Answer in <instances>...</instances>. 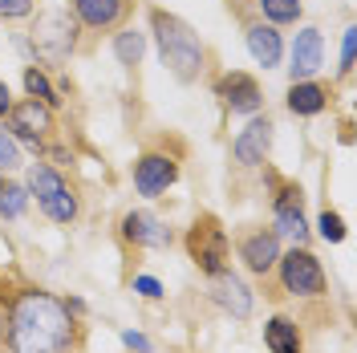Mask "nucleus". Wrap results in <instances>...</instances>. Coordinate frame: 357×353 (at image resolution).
I'll list each match as a JSON object with an SVG mask.
<instances>
[{
    "label": "nucleus",
    "mask_w": 357,
    "mask_h": 353,
    "mask_svg": "<svg viewBox=\"0 0 357 353\" xmlns=\"http://www.w3.org/2000/svg\"><path fill=\"white\" fill-rule=\"evenodd\" d=\"M77 341V321L66 301L41 288H24L8 309V350L13 353H69Z\"/></svg>",
    "instance_id": "1"
},
{
    "label": "nucleus",
    "mask_w": 357,
    "mask_h": 353,
    "mask_svg": "<svg viewBox=\"0 0 357 353\" xmlns=\"http://www.w3.org/2000/svg\"><path fill=\"white\" fill-rule=\"evenodd\" d=\"M151 33H155V45H158L162 66L171 69L183 86L199 82L203 69H207V49H203L199 33L183 21V17H175V13H162V8H155V13H151Z\"/></svg>",
    "instance_id": "2"
},
{
    "label": "nucleus",
    "mask_w": 357,
    "mask_h": 353,
    "mask_svg": "<svg viewBox=\"0 0 357 353\" xmlns=\"http://www.w3.org/2000/svg\"><path fill=\"white\" fill-rule=\"evenodd\" d=\"M24 187H29V199H37V207H41L53 223H73L77 220V195H73V187H69L49 163H33Z\"/></svg>",
    "instance_id": "3"
},
{
    "label": "nucleus",
    "mask_w": 357,
    "mask_h": 353,
    "mask_svg": "<svg viewBox=\"0 0 357 353\" xmlns=\"http://www.w3.org/2000/svg\"><path fill=\"white\" fill-rule=\"evenodd\" d=\"M29 45L45 61H66L77 49V21L66 8H45V13H37V21L29 29Z\"/></svg>",
    "instance_id": "4"
},
{
    "label": "nucleus",
    "mask_w": 357,
    "mask_h": 353,
    "mask_svg": "<svg viewBox=\"0 0 357 353\" xmlns=\"http://www.w3.org/2000/svg\"><path fill=\"white\" fill-rule=\"evenodd\" d=\"M272 272L280 276V288H284L289 296H305V301H312V296H325V288H329L321 260L312 256L309 248H301V243H296L292 252H280V260H276Z\"/></svg>",
    "instance_id": "5"
},
{
    "label": "nucleus",
    "mask_w": 357,
    "mask_h": 353,
    "mask_svg": "<svg viewBox=\"0 0 357 353\" xmlns=\"http://www.w3.org/2000/svg\"><path fill=\"white\" fill-rule=\"evenodd\" d=\"M187 252L199 264V272L215 276L220 268H227V232L215 216H199L187 232Z\"/></svg>",
    "instance_id": "6"
},
{
    "label": "nucleus",
    "mask_w": 357,
    "mask_h": 353,
    "mask_svg": "<svg viewBox=\"0 0 357 353\" xmlns=\"http://www.w3.org/2000/svg\"><path fill=\"white\" fill-rule=\"evenodd\" d=\"M178 183V163L167 151H146L134 163V191L142 199H158L167 187Z\"/></svg>",
    "instance_id": "7"
},
{
    "label": "nucleus",
    "mask_w": 357,
    "mask_h": 353,
    "mask_svg": "<svg viewBox=\"0 0 357 353\" xmlns=\"http://www.w3.org/2000/svg\"><path fill=\"white\" fill-rule=\"evenodd\" d=\"M8 130H13L17 142H29V147L41 151L45 138L53 134V106H45V102H37V98L17 102V106L8 110Z\"/></svg>",
    "instance_id": "8"
},
{
    "label": "nucleus",
    "mask_w": 357,
    "mask_h": 353,
    "mask_svg": "<svg viewBox=\"0 0 357 353\" xmlns=\"http://www.w3.org/2000/svg\"><path fill=\"white\" fill-rule=\"evenodd\" d=\"M272 138H276L272 118H268V114H252V122H248L244 130L236 134V142H231V155H236L240 167H264L268 155H272Z\"/></svg>",
    "instance_id": "9"
},
{
    "label": "nucleus",
    "mask_w": 357,
    "mask_h": 353,
    "mask_svg": "<svg viewBox=\"0 0 357 353\" xmlns=\"http://www.w3.org/2000/svg\"><path fill=\"white\" fill-rule=\"evenodd\" d=\"M215 98L223 102V110H231V114H260V106H264L260 82L252 73H244V69L223 73L220 82H215Z\"/></svg>",
    "instance_id": "10"
},
{
    "label": "nucleus",
    "mask_w": 357,
    "mask_h": 353,
    "mask_svg": "<svg viewBox=\"0 0 357 353\" xmlns=\"http://www.w3.org/2000/svg\"><path fill=\"white\" fill-rule=\"evenodd\" d=\"M289 82H312L321 66H325V37H321V29H312L305 24L301 33H296V41L289 49Z\"/></svg>",
    "instance_id": "11"
},
{
    "label": "nucleus",
    "mask_w": 357,
    "mask_h": 353,
    "mask_svg": "<svg viewBox=\"0 0 357 353\" xmlns=\"http://www.w3.org/2000/svg\"><path fill=\"white\" fill-rule=\"evenodd\" d=\"M272 220H276V236H289L296 243L309 240V220H305V195H301V187L284 183L276 191V199H272Z\"/></svg>",
    "instance_id": "12"
},
{
    "label": "nucleus",
    "mask_w": 357,
    "mask_h": 353,
    "mask_svg": "<svg viewBox=\"0 0 357 353\" xmlns=\"http://www.w3.org/2000/svg\"><path fill=\"white\" fill-rule=\"evenodd\" d=\"M73 21L89 33H114L130 17V0H69Z\"/></svg>",
    "instance_id": "13"
},
{
    "label": "nucleus",
    "mask_w": 357,
    "mask_h": 353,
    "mask_svg": "<svg viewBox=\"0 0 357 353\" xmlns=\"http://www.w3.org/2000/svg\"><path fill=\"white\" fill-rule=\"evenodd\" d=\"M236 252H240V260H244L248 272H256V276H268L276 260H280V236L272 232V227H256V232H244L240 243H236Z\"/></svg>",
    "instance_id": "14"
},
{
    "label": "nucleus",
    "mask_w": 357,
    "mask_h": 353,
    "mask_svg": "<svg viewBox=\"0 0 357 353\" xmlns=\"http://www.w3.org/2000/svg\"><path fill=\"white\" fill-rule=\"evenodd\" d=\"M207 280H211V285H207L211 301H215L227 317H236V321H248V317H252V288H248L231 268H220V272L207 276Z\"/></svg>",
    "instance_id": "15"
},
{
    "label": "nucleus",
    "mask_w": 357,
    "mask_h": 353,
    "mask_svg": "<svg viewBox=\"0 0 357 353\" xmlns=\"http://www.w3.org/2000/svg\"><path fill=\"white\" fill-rule=\"evenodd\" d=\"M122 240L134 248H171V227L155 211H126L122 216Z\"/></svg>",
    "instance_id": "16"
},
{
    "label": "nucleus",
    "mask_w": 357,
    "mask_h": 353,
    "mask_svg": "<svg viewBox=\"0 0 357 353\" xmlns=\"http://www.w3.org/2000/svg\"><path fill=\"white\" fill-rule=\"evenodd\" d=\"M244 41H248V53H252V61H256V66H264V69L280 66V57H284V41H280L276 24L252 21L244 29Z\"/></svg>",
    "instance_id": "17"
},
{
    "label": "nucleus",
    "mask_w": 357,
    "mask_h": 353,
    "mask_svg": "<svg viewBox=\"0 0 357 353\" xmlns=\"http://www.w3.org/2000/svg\"><path fill=\"white\" fill-rule=\"evenodd\" d=\"M329 86H321V82H292L289 86V114L296 118H312V114H321L329 106Z\"/></svg>",
    "instance_id": "18"
},
{
    "label": "nucleus",
    "mask_w": 357,
    "mask_h": 353,
    "mask_svg": "<svg viewBox=\"0 0 357 353\" xmlns=\"http://www.w3.org/2000/svg\"><path fill=\"white\" fill-rule=\"evenodd\" d=\"M264 345L272 353H301L305 341H301V325L292 317H272L264 325Z\"/></svg>",
    "instance_id": "19"
},
{
    "label": "nucleus",
    "mask_w": 357,
    "mask_h": 353,
    "mask_svg": "<svg viewBox=\"0 0 357 353\" xmlns=\"http://www.w3.org/2000/svg\"><path fill=\"white\" fill-rule=\"evenodd\" d=\"M142 53H146V33H138V29H118L114 33V57H118V66H138Z\"/></svg>",
    "instance_id": "20"
},
{
    "label": "nucleus",
    "mask_w": 357,
    "mask_h": 353,
    "mask_svg": "<svg viewBox=\"0 0 357 353\" xmlns=\"http://www.w3.org/2000/svg\"><path fill=\"white\" fill-rule=\"evenodd\" d=\"M256 8H260V21L268 24H296L305 13L301 0H256Z\"/></svg>",
    "instance_id": "21"
},
{
    "label": "nucleus",
    "mask_w": 357,
    "mask_h": 353,
    "mask_svg": "<svg viewBox=\"0 0 357 353\" xmlns=\"http://www.w3.org/2000/svg\"><path fill=\"white\" fill-rule=\"evenodd\" d=\"M24 89H29V98H37V102H45V106H61V98H57V86L49 82V73L37 66L24 69Z\"/></svg>",
    "instance_id": "22"
},
{
    "label": "nucleus",
    "mask_w": 357,
    "mask_h": 353,
    "mask_svg": "<svg viewBox=\"0 0 357 353\" xmlns=\"http://www.w3.org/2000/svg\"><path fill=\"white\" fill-rule=\"evenodd\" d=\"M24 207H29V187L4 183V187H0V216H4V220H21Z\"/></svg>",
    "instance_id": "23"
},
{
    "label": "nucleus",
    "mask_w": 357,
    "mask_h": 353,
    "mask_svg": "<svg viewBox=\"0 0 357 353\" xmlns=\"http://www.w3.org/2000/svg\"><path fill=\"white\" fill-rule=\"evenodd\" d=\"M13 167H21V142L13 138V130L0 126V171H13Z\"/></svg>",
    "instance_id": "24"
},
{
    "label": "nucleus",
    "mask_w": 357,
    "mask_h": 353,
    "mask_svg": "<svg viewBox=\"0 0 357 353\" xmlns=\"http://www.w3.org/2000/svg\"><path fill=\"white\" fill-rule=\"evenodd\" d=\"M317 227H321V240H325V243H341V240H345V220H341L337 211H321Z\"/></svg>",
    "instance_id": "25"
},
{
    "label": "nucleus",
    "mask_w": 357,
    "mask_h": 353,
    "mask_svg": "<svg viewBox=\"0 0 357 353\" xmlns=\"http://www.w3.org/2000/svg\"><path fill=\"white\" fill-rule=\"evenodd\" d=\"M37 13V0H0V21H21Z\"/></svg>",
    "instance_id": "26"
},
{
    "label": "nucleus",
    "mask_w": 357,
    "mask_h": 353,
    "mask_svg": "<svg viewBox=\"0 0 357 353\" xmlns=\"http://www.w3.org/2000/svg\"><path fill=\"white\" fill-rule=\"evenodd\" d=\"M134 292H142L146 301H158L162 296V285H158L155 276H134Z\"/></svg>",
    "instance_id": "27"
},
{
    "label": "nucleus",
    "mask_w": 357,
    "mask_h": 353,
    "mask_svg": "<svg viewBox=\"0 0 357 353\" xmlns=\"http://www.w3.org/2000/svg\"><path fill=\"white\" fill-rule=\"evenodd\" d=\"M341 73L345 77L354 73V29H345V37H341Z\"/></svg>",
    "instance_id": "28"
},
{
    "label": "nucleus",
    "mask_w": 357,
    "mask_h": 353,
    "mask_svg": "<svg viewBox=\"0 0 357 353\" xmlns=\"http://www.w3.org/2000/svg\"><path fill=\"white\" fill-rule=\"evenodd\" d=\"M122 341H126V350L151 353V341H146V337H142V333H134V329H126V333H122Z\"/></svg>",
    "instance_id": "29"
},
{
    "label": "nucleus",
    "mask_w": 357,
    "mask_h": 353,
    "mask_svg": "<svg viewBox=\"0 0 357 353\" xmlns=\"http://www.w3.org/2000/svg\"><path fill=\"white\" fill-rule=\"evenodd\" d=\"M8 110H13V93H8V86L0 82V118H4Z\"/></svg>",
    "instance_id": "30"
},
{
    "label": "nucleus",
    "mask_w": 357,
    "mask_h": 353,
    "mask_svg": "<svg viewBox=\"0 0 357 353\" xmlns=\"http://www.w3.org/2000/svg\"><path fill=\"white\" fill-rule=\"evenodd\" d=\"M227 4H231V0H227ZM236 4H244V0H236Z\"/></svg>",
    "instance_id": "31"
},
{
    "label": "nucleus",
    "mask_w": 357,
    "mask_h": 353,
    "mask_svg": "<svg viewBox=\"0 0 357 353\" xmlns=\"http://www.w3.org/2000/svg\"><path fill=\"white\" fill-rule=\"evenodd\" d=\"M0 187H4V175H0Z\"/></svg>",
    "instance_id": "32"
}]
</instances>
